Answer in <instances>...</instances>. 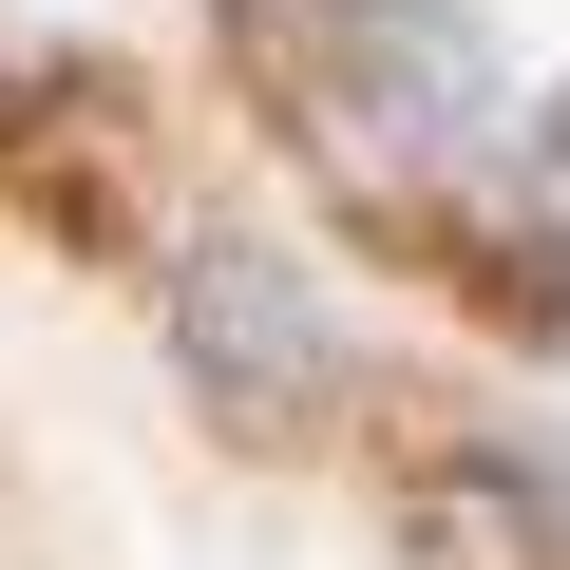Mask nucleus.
I'll list each match as a JSON object with an SVG mask.
<instances>
[{
	"instance_id": "1",
	"label": "nucleus",
	"mask_w": 570,
	"mask_h": 570,
	"mask_svg": "<svg viewBox=\"0 0 570 570\" xmlns=\"http://www.w3.org/2000/svg\"><path fill=\"white\" fill-rule=\"evenodd\" d=\"M228 58H247L266 134L381 228H438L513 171V58L456 0H247Z\"/></svg>"
},
{
	"instance_id": "2",
	"label": "nucleus",
	"mask_w": 570,
	"mask_h": 570,
	"mask_svg": "<svg viewBox=\"0 0 570 570\" xmlns=\"http://www.w3.org/2000/svg\"><path fill=\"white\" fill-rule=\"evenodd\" d=\"M153 324H171V381L228 419V438H324L362 400V343L324 305V266H285L266 228H190L153 266Z\"/></svg>"
}]
</instances>
